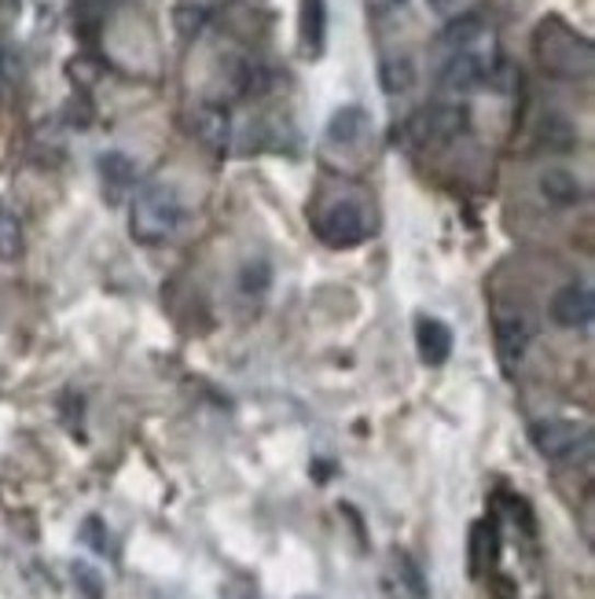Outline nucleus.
Instances as JSON below:
<instances>
[{
	"label": "nucleus",
	"mask_w": 595,
	"mask_h": 599,
	"mask_svg": "<svg viewBox=\"0 0 595 599\" xmlns=\"http://www.w3.org/2000/svg\"><path fill=\"white\" fill-rule=\"evenodd\" d=\"M181 195L173 192L170 184H151L133 199V210H129V233L137 244L144 247H155V244H165L176 228H181Z\"/></svg>",
	"instance_id": "f257e3e1"
},
{
	"label": "nucleus",
	"mask_w": 595,
	"mask_h": 599,
	"mask_svg": "<svg viewBox=\"0 0 595 599\" xmlns=\"http://www.w3.org/2000/svg\"><path fill=\"white\" fill-rule=\"evenodd\" d=\"M537 59L559 78H584L592 70V45L562 23H545L537 34Z\"/></svg>",
	"instance_id": "f03ea898"
},
{
	"label": "nucleus",
	"mask_w": 595,
	"mask_h": 599,
	"mask_svg": "<svg viewBox=\"0 0 595 599\" xmlns=\"http://www.w3.org/2000/svg\"><path fill=\"white\" fill-rule=\"evenodd\" d=\"M467 125H471V111H467L464 103H437V108H426L415 114V118L404 125V136L420 147H442V144H453L456 136H464Z\"/></svg>",
	"instance_id": "7ed1b4c3"
},
{
	"label": "nucleus",
	"mask_w": 595,
	"mask_h": 599,
	"mask_svg": "<svg viewBox=\"0 0 595 599\" xmlns=\"http://www.w3.org/2000/svg\"><path fill=\"white\" fill-rule=\"evenodd\" d=\"M529 438H534L537 453L545 460H556V464H573L577 456L592 453V430L581 423H570V419H545V423H534Z\"/></svg>",
	"instance_id": "20e7f679"
},
{
	"label": "nucleus",
	"mask_w": 595,
	"mask_h": 599,
	"mask_svg": "<svg viewBox=\"0 0 595 599\" xmlns=\"http://www.w3.org/2000/svg\"><path fill=\"white\" fill-rule=\"evenodd\" d=\"M317 233L328 247H357L371 236V217L361 203L342 199V203H335L320 217Z\"/></svg>",
	"instance_id": "39448f33"
},
{
	"label": "nucleus",
	"mask_w": 595,
	"mask_h": 599,
	"mask_svg": "<svg viewBox=\"0 0 595 599\" xmlns=\"http://www.w3.org/2000/svg\"><path fill=\"white\" fill-rule=\"evenodd\" d=\"M489 74H493V67H489V59L482 56V52L459 48L445 59V67L437 70V78H442V89H448V92H471L478 86H485Z\"/></svg>",
	"instance_id": "423d86ee"
},
{
	"label": "nucleus",
	"mask_w": 595,
	"mask_h": 599,
	"mask_svg": "<svg viewBox=\"0 0 595 599\" xmlns=\"http://www.w3.org/2000/svg\"><path fill=\"white\" fill-rule=\"evenodd\" d=\"M551 317L562 328H588L595 317V294L584 283H567L556 298H551Z\"/></svg>",
	"instance_id": "0eeeda50"
},
{
	"label": "nucleus",
	"mask_w": 595,
	"mask_h": 599,
	"mask_svg": "<svg viewBox=\"0 0 595 599\" xmlns=\"http://www.w3.org/2000/svg\"><path fill=\"white\" fill-rule=\"evenodd\" d=\"M529 342H534V324H529L526 313L518 309H504L496 317V346H500V357L507 364H515L526 357Z\"/></svg>",
	"instance_id": "6e6552de"
},
{
	"label": "nucleus",
	"mask_w": 595,
	"mask_h": 599,
	"mask_svg": "<svg viewBox=\"0 0 595 599\" xmlns=\"http://www.w3.org/2000/svg\"><path fill=\"white\" fill-rule=\"evenodd\" d=\"M415 346H420L423 364L431 368L445 364L448 353H453V328L437 317H420V324H415Z\"/></svg>",
	"instance_id": "1a4fd4ad"
},
{
	"label": "nucleus",
	"mask_w": 595,
	"mask_h": 599,
	"mask_svg": "<svg viewBox=\"0 0 595 599\" xmlns=\"http://www.w3.org/2000/svg\"><path fill=\"white\" fill-rule=\"evenodd\" d=\"M368 111L357 108V103H350V108H342L331 114V122H328V140L335 144V147H353V144H361L364 136H368Z\"/></svg>",
	"instance_id": "9d476101"
},
{
	"label": "nucleus",
	"mask_w": 595,
	"mask_h": 599,
	"mask_svg": "<svg viewBox=\"0 0 595 599\" xmlns=\"http://www.w3.org/2000/svg\"><path fill=\"white\" fill-rule=\"evenodd\" d=\"M540 195H545L551 206H577L584 199V184L570 170H548L540 177Z\"/></svg>",
	"instance_id": "9b49d317"
},
{
	"label": "nucleus",
	"mask_w": 595,
	"mask_h": 599,
	"mask_svg": "<svg viewBox=\"0 0 595 599\" xmlns=\"http://www.w3.org/2000/svg\"><path fill=\"white\" fill-rule=\"evenodd\" d=\"M192 129L203 144L225 147L228 136H232V118H228V111H221V108H198L192 118Z\"/></svg>",
	"instance_id": "f8f14e48"
},
{
	"label": "nucleus",
	"mask_w": 595,
	"mask_h": 599,
	"mask_svg": "<svg viewBox=\"0 0 595 599\" xmlns=\"http://www.w3.org/2000/svg\"><path fill=\"white\" fill-rule=\"evenodd\" d=\"M301 41H306L309 56L323 52V41H328V8H323V0H301Z\"/></svg>",
	"instance_id": "ddd939ff"
},
{
	"label": "nucleus",
	"mask_w": 595,
	"mask_h": 599,
	"mask_svg": "<svg viewBox=\"0 0 595 599\" xmlns=\"http://www.w3.org/2000/svg\"><path fill=\"white\" fill-rule=\"evenodd\" d=\"M379 86L386 97H401L415 86V63L409 56H390L379 63Z\"/></svg>",
	"instance_id": "4468645a"
},
{
	"label": "nucleus",
	"mask_w": 595,
	"mask_h": 599,
	"mask_svg": "<svg viewBox=\"0 0 595 599\" xmlns=\"http://www.w3.org/2000/svg\"><path fill=\"white\" fill-rule=\"evenodd\" d=\"M478 37H485V19L478 15V12H467V15H459V19H453L445 30H442V45L445 48H453V52H459V48H474V41Z\"/></svg>",
	"instance_id": "2eb2a0df"
},
{
	"label": "nucleus",
	"mask_w": 595,
	"mask_h": 599,
	"mask_svg": "<svg viewBox=\"0 0 595 599\" xmlns=\"http://www.w3.org/2000/svg\"><path fill=\"white\" fill-rule=\"evenodd\" d=\"M236 283H239V294H243V298H261V294L268 291V283H273V265H268V258L243 261Z\"/></svg>",
	"instance_id": "dca6fc26"
},
{
	"label": "nucleus",
	"mask_w": 595,
	"mask_h": 599,
	"mask_svg": "<svg viewBox=\"0 0 595 599\" xmlns=\"http://www.w3.org/2000/svg\"><path fill=\"white\" fill-rule=\"evenodd\" d=\"M493 560H496V530L489 522H478L471 533V574L478 577Z\"/></svg>",
	"instance_id": "f3484780"
},
{
	"label": "nucleus",
	"mask_w": 595,
	"mask_h": 599,
	"mask_svg": "<svg viewBox=\"0 0 595 599\" xmlns=\"http://www.w3.org/2000/svg\"><path fill=\"white\" fill-rule=\"evenodd\" d=\"M100 173H103V181L114 188V192H122V188H129L133 181H137V166H133V159H125L122 151L103 155Z\"/></svg>",
	"instance_id": "a211bd4d"
},
{
	"label": "nucleus",
	"mask_w": 595,
	"mask_h": 599,
	"mask_svg": "<svg viewBox=\"0 0 595 599\" xmlns=\"http://www.w3.org/2000/svg\"><path fill=\"white\" fill-rule=\"evenodd\" d=\"M23 255V225L8 206H0V261H15Z\"/></svg>",
	"instance_id": "6ab92c4d"
},
{
	"label": "nucleus",
	"mask_w": 595,
	"mask_h": 599,
	"mask_svg": "<svg viewBox=\"0 0 595 599\" xmlns=\"http://www.w3.org/2000/svg\"><path fill=\"white\" fill-rule=\"evenodd\" d=\"M426 4H431L434 12H445V8H453V0H426Z\"/></svg>",
	"instance_id": "aec40b11"
},
{
	"label": "nucleus",
	"mask_w": 595,
	"mask_h": 599,
	"mask_svg": "<svg viewBox=\"0 0 595 599\" xmlns=\"http://www.w3.org/2000/svg\"><path fill=\"white\" fill-rule=\"evenodd\" d=\"M4 70H8V56H4V48H0V78H4Z\"/></svg>",
	"instance_id": "412c9836"
},
{
	"label": "nucleus",
	"mask_w": 595,
	"mask_h": 599,
	"mask_svg": "<svg viewBox=\"0 0 595 599\" xmlns=\"http://www.w3.org/2000/svg\"><path fill=\"white\" fill-rule=\"evenodd\" d=\"M393 4H404V0H393Z\"/></svg>",
	"instance_id": "4be33fe9"
}]
</instances>
